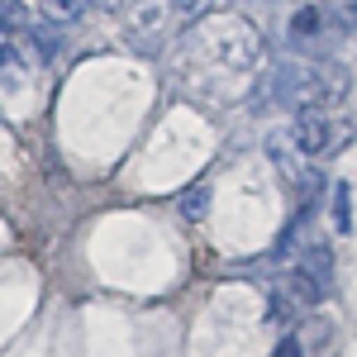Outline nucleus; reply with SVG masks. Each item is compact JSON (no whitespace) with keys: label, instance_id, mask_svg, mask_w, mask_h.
<instances>
[{"label":"nucleus","instance_id":"14","mask_svg":"<svg viewBox=\"0 0 357 357\" xmlns=\"http://www.w3.org/2000/svg\"><path fill=\"white\" fill-rule=\"evenodd\" d=\"M272 357H301V343H296V338H286V343H281Z\"/></svg>","mask_w":357,"mask_h":357},{"label":"nucleus","instance_id":"2","mask_svg":"<svg viewBox=\"0 0 357 357\" xmlns=\"http://www.w3.org/2000/svg\"><path fill=\"white\" fill-rule=\"evenodd\" d=\"M205 57H215L224 62L229 72H248L257 57H262V38H257V29L238 20V15H220V20H210L205 33H200V43H195Z\"/></svg>","mask_w":357,"mask_h":357},{"label":"nucleus","instance_id":"15","mask_svg":"<svg viewBox=\"0 0 357 357\" xmlns=\"http://www.w3.org/2000/svg\"><path fill=\"white\" fill-rule=\"evenodd\" d=\"M100 5H105V10H114V5H124V0H100Z\"/></svg>","mask_w":357,"mask_h":357},{"label":"nucleus","instance_id":"13","mask_svg":"<svg viewBox=\"0 0 357 357\" xmlns=\"http://www.w3.org/2000/svg\"><path fill=\"white\" fill-rule=\"evenodd\" d=\"M205 5H210V0H176V15H181V20H195Z\"/></svg>","mask_w":357,"mask_h":357},{"label":"nucleus","instance_id":"1","mask_svg":"<svg viewBox=\"0 0 357 357\" xmlns=\"http://www.w3.org/2000/svg\"><path fill=\"white\" fill-rule=\"evenodd\" d=\"M348 96V67L343 62H281L272 77L262 82L257 105H281L296 114H319L343 105Z\"/></svg>","mask_w":357,"mask_h":357},{"label":"nucleus","instance_id":"9","mask_svg":"<svg viewBox=\"0 0 357 357\" xmlns=\"http://www.w3.org/2000/svg\"><path fill=\"white\" fill-rule=\"evenodd\" d=\"M333 229L338 234H353V186H333Z\"/></svg>","mask_w":357,"mask_h":357},{"label":"nucleus","instance_id":"4","mask_svg":"<svg viewBox=\"0 0 357 357\" xmlns=\"http://www.w3.org/2000/svg\"><path fill=\"white\" fill-rule=\"evenodd\" d=\"M314 305H319V291H314L296 267L281 272V281H272V319L276 324H296V319L310 314Z\"/></svg>","mask_w":357,"mask_h":357},{"label":"nucleus","instance_id":"3","mask_svg":"<svg viewBox=\"0 0 357 357\" xmlns=\"http://www.w3.org/2000/svg\"><path fill=\"white\" fill-rule=\"evenodd\" d=\"M348 138H353L348 119H333L329 110L301 114V119L291 124V143H296V153H301V158H310V162H319V158H333V153H338Z\"/></svg>","mask_w":357,"mask_h":357},{"label":"nucleus","instance_id":"8","mask_svg":"<svg viewBox=\"0 0 357 357\" xmlns=\"http://www.w3.org/2000/svg\"><path fill=\"white\" fill-rule=\"evenodd\" d=\"M29 38H33V53L43 57V62H48V57H57V53H62V43H67L62 24H53V20H48V24H38Z\"/></svg>","mask_w":357,"mask_h":357},{"label":"nucleus","instance_id":"5","mask_svg":"<svg viewBox=\"0 0 357 357\" xmlns=\"http://www.w3.org/2000/svg\"><path fill=\"white\" fill-rule=\"evenodd\" d=\"M124 24H129V43H134L138 53H158L167 38V10L158 0H129V15H124Z\"/></svg>","mask_w":357,"mask_h":357},{"label":"nucleus","instance_id":"6","mask_svg":"<svg viewBox=\"0 0 357 357\" xmlns=\"http://www.w3.org/2000/svg\"><path fill=\"white\" fill-rule=\"evenodd\" d=\"M296 272L319 291V301L333 291V248L324 243V238H310V243L296 252Z\"/></svg>","mask_w":357,"mask_h":357},{"label":"nucleus","instance_id":"10","mask_svg":"<svg viewBox=\"0 0 357 357\" xmlns=\"http://www.w3.org/2000/svg\"><path fill=\"white\" fill-rule=\"evenodd\" d=\"M29 29V5L24 0H0V33H24Z\"/></svg>","mask_w":357,"mask_h":357},{"label":"nucleus","instance_id":"7","mask_svg":"<svg viewBox=\"0 0 357 357\" xmlns=\"http://www.w3.org/2000/svg\"><path fill=\"white\" fill-rule=\"evenodd\" d=\"M319 33H324V10H319V5H301L296 20H291V38H296V48H305V43L319 38Z\"/></svg>","mask_w":357,"mask_h":357},{"label":"nucleus","instance_id":"11","mask_svg":"<svg viewBox=\"0 0 357 357\" xmlns=\"http://www.w3.org/2000/svg\"><path fill=\"white\" fill-rule=\"evenodd\" d=\"M43 10H48L53 24H72V20L86 15V0H43Z\"/></svg>","mask_w":357,"mask_h":357},{"label":"nucleus","instance_id":"12","mask_svg":"<svg viewBox=\"0 0 357 357\" xmlns=\"http://www.w3.org/2000/svg\"><path fill=\"white\" fill-rule=\"evenodd\" d=\"M210 205H215V195H210V186H191V191H186V200H181L186 220H205V215H210Z\"/></svg>","mask_w":357,"mask_h":357}]
</instances>
